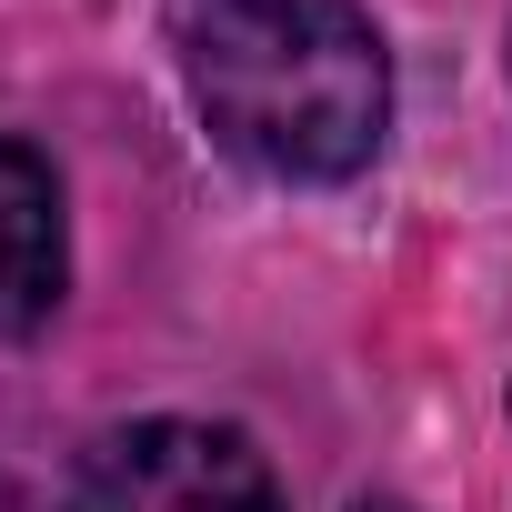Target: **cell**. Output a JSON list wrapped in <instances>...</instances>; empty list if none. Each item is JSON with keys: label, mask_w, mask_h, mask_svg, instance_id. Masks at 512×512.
<instances>
[{"label": "cell", "mask_w": 512, "mask_h": 512, "mask_svg": "<svg viewBox=\"0 0 512 512\" xmlns=\"http://www.w3.org/2000/svg\"><path fill=\"white\" fill-rule=\"evenodd\" d=\"M352 512H412V502H392V492H362V502H352Z\"/></svg>", "instance_id": "277c9868"}, {"label": "cell", "mask_w": 512, "mask_h": 512, "mask_svg": "<svg viewBox=\"0 0 512 512\" xmlns=\"http://www.w3.org/2000/svg\"><path fill=\"white\" fill-rule=\"evenodd\" d=\"M61 512H282V482L231 422H131L81 452Z\"/></svg>", "instance_id": "7a4b0ae2"}, {"label": "cell", "mask_w": 512, "mask_h": 512, "mask_svg": "<svg viewBox=\"0 0 512 512\" xmlns=\"http://www.w3.org/2000/svg\"><path fill=\"white\" fill-rule=\"evenodd\" d=\"M71 282V231H61V181L31 141H0V342L51 322Z\"/></svg>", "instance_id": "3957f363"}, {"label": "cell", "mask_w": 512, "mask_h": 512, "mask_svg": "<svg viewBox=\"0 0 512 512\" xmlns=\"http://www.w3.org/2000/svg\"><path fill=\"white\" fill-rule=\"evenodd\" d=\"M171 41L221 151L282 181H342L382 151L392 61L352 0H171Z\"/></svg>", "instance_id": "6da1fadb"}]
</instances>
